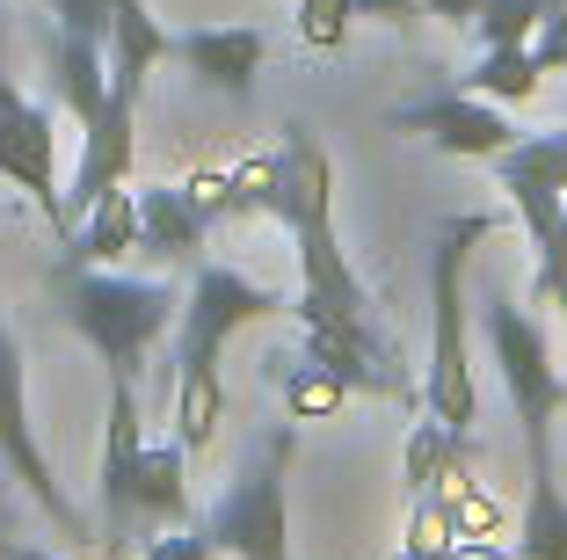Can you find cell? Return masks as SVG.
<instances>
[{
	"mask_svg": "<svg viewBox=\"0 0 567 560\" xmlns=\"http://www.w3.org/2000/svg\"><path fill=\"white\" fill-rule=\"evenodd\" d=\"M262 218H277L299 247V298H291V320L306 335V357L328 364L350 394L371 400H401L408 415L422 408V379L408 371L393 328L379 320L371 292L357 284L350 255H342V226H334V161L306 124L284 132V161L269 175Z\"/></svg>",
	"mask_w": 567,
	"mask_h": 560,
	"instance_id": "cell-1",
	"label": "cell"
},
{
	"mask_svg": "<svg viewBox=\"0 0 567 560\" xmlns=\"http://www.w3.org/2000/svg\"><path fill=\"white\" fill-rule=\"evenodd\" d=\"M291 314L284 292L255 284L248 269L234 263H197L189 269V292H183V328H175V437L189 451H204L226 422V343L255 320H277Z\"/></svg>",
	"mask_w": 567,
	"mask_h": 560,
	"instance_id": "cell-2",
	"label": "cell"
},
{
	"mask_svg": "<svg viewBox=\"0 0 567 560\" xmlns=\"http://www.w3.org/2000/svg\"><path fill=\"white\" fill-rule=\"evenodd\" d=\"M495 226H502L495 212H451V218H436V247H430V364H422V408H430L458 445H473V422H481L466 263H473L481 241H495Z\"/></svg>",
	"mask_w": 567,
	"mask_h": 560,
	"instance_id": "cell-3",
	"label": "cell"
},
{
	"mask_svg": "<svg viewBox=\"0 0 567 560\" xmlns=\"http://www.w3.org/2000/svg\"><path fill=\"white\" fill-rule=\"evenodd\" d=\"M51 306L110 364V379H138L146 371V349L167 335L175 320V284L161 277H124V269H95V263H59L51 269Z\"/></svg>",
	"mask_w": 567,
	"mask_h": 560,
	"instance_id": "cell-4",
	"label": "cell"
},
{
	"mask_svg": "<svg viewBox=\"0 0 567 560\" xmlns=\"http://www.w3.org/2000/svg\"><path fill=\"white\" fill-rule=\"evenodd\" d=\"M481 335L502 364V386H509V408L524 429V459H546L553 451V422L567 415V379L553 364V343L538 328L532 306H517V292H487L481 306Z\"/></svg>",
	"mask_w": 567,
	"mask_h": 560,
	"instance_id": "cell-5",
	"label": "cell"
},
{
	"mask_svg": "<svg viewBox=\"0 0 567 560\" xmlns=\"http://www.w3.org/2000/svg\"><path fill=\"white\" fill-rule=\"evenodd\" d=\"M291 429H269L255 459L226 480V495L212 502L204 531L218 553L234 560H291Z\"/></svg>",
	"mask_w": 567,
	"mask_h": 560,
	"instance_id": "cell-6",
	"label": "cell"
},
{
	"mask_svg": "<svg viewBox=\"0 0 567 560\" xmlns=\"http://www.w3.org/2000/svg\"><path fill=\"white\" fill-rule=\"evenodd\" d=\"M0 466H8V480H22V495H30L37 510L59 525V539H66V546H102V525L81 510V502H73L66 488H59L44 445H37V422H30V364H22L16 328H8V306H0Z\"/></svg>",
	"mask_w": 567,
	"mask_h": 560,
	"instance_id": "cell-7",
	"label": "cell"
},
{
	"mask_svg": "<svg viewBox=\"0 0 567 560\" xmlns=\"http://www.w3.org/2000/svg\"><path fill=\"white\" fill-rule=\"evenodd\" d=\"M0 182H16L22 197L59 226L66 218V190H59V153H51V110L30 102L8 73V51H0Z\"/></svg>",
	"mask_w": 567,
	"mask_h": 560,
	"instance_id": "cell-8",
	"label": "cell"
},
{
	"mask_svg": "<svg viewBox=\"0 0 567 560\" xmlns=\"http://www.w3.org/2000/svg\"><path fill=\"white\" fill-rule=\"evenodd\" d=\"M385 124H393V132H422L444 161H495V153L517 139L509 110L473 95V88H430L422 102H401Z\"/></svg>",
	"mask_w": 567,
	"mask_h": 560,
	"instance_id": "cell-9",
	"label": "cell"
},
{
	"mask_svg": "<svg viewBox=\"0 0 567 560\" xmlns=\"http://www.w3.org/2000/svg\"><path fill=\"white\" fill-rule=\"evenodd\" d=\"M146 451V415H138V379H110V429L95 459V495H102V553L132 546V474Z\"/></svg>",
	"mask_w": 567,
	"mask_h": 560,
	"instance_id": "cell-10",
	"label": "cell"
},
{
	"mask_svg": "<svg viewBox=\"0 0 567 560\" xmlns=\"http://www.w3.org/2000/svg\"><path fill=\"white\" fill-rule=\"evenodd\" d=\"M495 190L509 197V212H517L524 233H546L567 204V124L509 139V146L495 153Z\"/></svg>",
	"mask_w": 567,
	"mask_h": 560,
	"instance_id": "cell-11",
	"label": "cell"
},
{
	"mask_svg": "<svg viewBox=\"0 0 567 560\" xmlns=\"http://www.w3.org/2000/svg\"><path fill=\"white\" fill-rule=\"evenodd\" d=\"M167 59L183 73H197L204 88H218V95L248 102L255 73H262V59H269V37L248 30V22H234V30H175L167 37Z\"/></svg>",
	"mask_w": 567,
	"mask_h": 560,
	"instance_id": "cell-12",
	"label": "cell"
},
{
	"mask_svg": "<svg viewBox=\"0 0 567 560\" xmlns=\"http://www.w3.org/2000/svg\"><path fill=\"white\" fill-rule=\"evenodd\" d=\"M204 241H212V218H204L189 182H153V190H138V255H146V263L197 269Z\"/></svg>",
	"mask_w": 567,
	"mask_h": 560,
	"instance_id": "cell-13",
	"label": "cell"
},
{
	"mask_svg": "<svg viewBox=\"0 0 567 560\" xmlns=\"http://www.w3.org/2000/svg\"><path fill=\"white\" fill-rule=\"evenodd\" d=\"M138 255V190L117 182V190H102L66 233H59V263H95V269H117Z\"/></svg>",
	"mask_w": 567,
	"mask_h": 560,
	"instance_id": "cell-14",
	"label": "cell"
},
{
	"mask_svg": "<svg viewBox=\"0 0 567 560\" xmlns=\"http://www.w3.org/2000/svg\"><path fill=\"white\" fill-rule=\"evenodd\" d=\"M167 37L175 30L153 22L146 0H110V88L117 95H146V73L167 59Z\"/></svg>",
	"mask_w": 567,
	"mask_h": 560,
	"instance_id": "cell-15",
	"label": "cell"
},
{
	"mask_svg": "<svg viewBox=\"0 0 567 560\" xmlns=\"http://www.w3.org/2000/svg\"><path fill=\"white\" fill-rule=\"evenodd\" d=\"M132 517H153V525H189V445L183 437H161L138 451L132 474Z\"/></svg>",
	"mask_w": 567,
	"mask_h": 560,
	"instance_id": "cell-16",
	"label": "cell"
},
{
	"mask_svg": "<svg viewBox=\"0 0 567 560\" xmlns=\"http://www.w3.org/2000/svg\"><path fill=\"white\" fill-rule=\"evenodd\" d=\"M51 81H59L66 116L87 124V116L110 102V44H102V37H81V30H59V44H51Z\"/></svg>",
	"mask_w": 567,
	"mask_h": 560,
	"instance_id": "cell-17",
	"label": "cell"
},
{
	"mask_svg": "<svg viewBox=\"0 0 567 560\" xmlns=\"http://www.w3.org/2000/svg\"><path fill=\"white\" fill-rule=\"evenodd\" d=\"M517 560H567V488L553 474V451L532 459V495H524V517H517Z\"/></svg>",
	"mask_w": 567,
	"mask_h": 560,
	"instance_id": "cell-18",
	"label": "cell"
},
{
	"mask_svg": "<svg viewBox=\"0 0 567 560\" xmlns=\"http://www.w3.org/2000/svg\"><path fill=\"white\" fill-rule=\"evenodd\" d=\"M458 88L502 102V110H524V102H538V88H546V67L532 59V44H481V67Z\"/></svg>",
	"mask_w": 567,
	"mask_h": 560,
	"instance_id": "cell-19",
	"label": "cell"
},
{
	"mask_svg": "<svg viewBox=\"0 0 567 560\" xmlns=\"http://www.w3.org/2000/svg\"><path fill=\"white\" fill-rule=\"evenodd\" d=\"M277 364H284V415H291V422H328V415H342L350 386L334 379L328 364H313V357H277Z\"/></svg>",
	"mask_w": 567,
	"mask_h": 560,
	"instance_id": "cell-20",
	"label": "cell"
},
{
	"mask_svg": "<svg viewBox=\"0 0 567 560\" xmlns=\"http://www.w3.org/2000/svg\"><path fill=\"white\" fill-rule=\"evenodd\" d=\"M532 247H538L532 298H538V306H560V314H567V204H560V218H553L546 233H532Z\"/></svg>",
	"mask_w": 567,
	"mask_h": 560,
	"instance_id": "cell-21",
	"label": "cell"
},
{
	"mask_svg": "<svg viewBox=\"0 0 567 560\" xmlns=\"http://www.w3.org/2000/svg\"><path fill=\"white\" fill-rule=\"evenodd\" d=\"M546 8L553 0H481L473 30H481V44H532V30H538Z\"/></svg>",
	"mask_w": 567,
	"mask_h": 560,
	"instance_id": "cell-22",
	"label": "cell"
},
{
	"mask_svg": "<svg viewBox=\"0 0 567 560\" xmlns=\"http://www.w3.org/2000/svg\"><path fill=\"white\" fill-rule=\"evenodd\" d=\"M357 30V0H299V37L313 51H342Z\"/></svg>",
	"mask_w": 567,
	"mask_h": 560,
	"instance_id": "cell-23",
	"label": "cell"
},
{
	"mask_svg": "<svg viewBox=\"0 0 567 560\" xmlns=\"http://www.w3.org/2000/svg\"><path fill=\"white\" fill-rule=\"evenodd\" d=\"M212 531L204 525H161V539H146V560H212Z\"/></svg>",
	"mask_w": 567,
	"mask_h": 560,
	"instance_id": "cell-24",
	"label": "cell"
},
{
	"mask_svg": "<svg viewBox=\"0 0 567 560\" xmlns=\"http://www.w3.org/2000/svg\"><path fill=\"white\" fill-rule=\"evenodd\" d=\"M532 59L546 73H567V0H553L546 16H538V30H532Z\"/></svg>",
	"mask_w": 567,
	"mask_h": 560,
	"instance_id": "cell-25",
	"label": "cell"
},
{
	"mask_svg": "<svg viewBox=\"0 0 567 560\" xmlns=\"http://www.w3.org/2000/svg\"><path fill=\"white\" fill-rule=\"evenodd\" d=\"M51 16H59V30H81L110 44V0H51Z\"/></svg>",
	"mask_w": 567,
	"mask_h": 560,
	"instance_id": "cell-26",
	"label": "cell"
},
{
	"mask_svg": "<svg viewBox=\"0 0 567 560\" xmlns=\"http://www.w3.org/2000/svg\"><path fill=\"white\" fill-rule=\"evenodd\" d=\"M393 560H517V546H495V539H458V546H444V553H393Z\"/></svg>",
	"mask_w": 567,
	"mask_h": 560,
	"instance_id": "cell-27",
	"label": "cell"
},
{
	"mask_svg": "<svg viewBox=\"0 0 567 560\" xmlns=\"http://www.w3.org/2000/svg\"><path fill=\"white\" fill-rule=\"evenodd\" d=\"M364 22H385V30H415L422 22V0H357Z\"/></svg>",
	"mask_w": 567,
	"mask_h": 560,
	"instance_id": "cell-28",
	"label": "cell"
},
{
	"mask_svg": "<svg viewBox=\"0 0 567 560\" xmlns=\"http://www.w3.org/2000/svg\"><path fill=\"white\" fill-rule=\"evenodd\" d=\"M422 16H436V22H451V30H458V22L481 16V0H422Z\"/></svg>",
	"mask_w": 567,
	"mask_h": 560,
	"instance_id": "cell-29",
	"label": "cell"
},
{
	"mask_svg": "<svg viewBox=\"0 0 567 560\" xmlns=\"http://www.w3.org/2000/svg\"><path fill=\"white\" fill-rule=\"evenodd\" d=\"M0 560H51L44 546H22V539H0Z\"/></svg>",
	"mask_w": 567,
	"mask_h": 560,
	"instance_id": "cell-30",
	"label": "cell"
},
{
	"mask_svg": "<svg viewBox=\"0 0 567 560\" xmlns=\"http://www.w3.org/2000/svg\"><path fill=\"white\" fill-rule=\"evenodd\" d=\"M8 510H16V495H8V466H0V525H8Z\"/></svg>",
	"mask_w": 567,
	"mask_h": 560,
	"instance_id": "cell-31",
	"label": "cell"
}]
</instances>
